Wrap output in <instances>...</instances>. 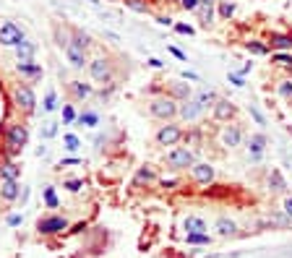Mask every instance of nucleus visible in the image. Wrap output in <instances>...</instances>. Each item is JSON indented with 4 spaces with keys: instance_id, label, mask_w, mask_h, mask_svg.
<instances>
[{
    "instance_id": "nucleus-45",
    "label": "nucleus",
    "mask_w": 292,
    "mask_h": 258,
    "mask_svg": "<svg viewBox=\"0 0 292 258\" xmlns=\"http://www.w3.org/2000/svg\"><path fill=\"white\" fill-rule=\"evenodd\" d=\"M68 39H71V37H68V34H65V31H60V29H55V44H57V47H60V50H65V44H68Z\"/></svg>"
},
{
    "instance_id": "nucleus-37",
    "label": "nucleus",
    "mask_w": 292,
    "mask_h": 258,
    "mask_svg": "<svg viewBox=\"0 0 292 258\" xmlns=\"http://www.w3.org/2000/svg\"><path fill=\"white\" fill-rule=\"evenodd\" d=\"M63 125H76V120H78V112H76V107L73 104H63Z\"/></svg>"
},
{
    "instance_id": "nucleus-55",
    "label": "nucleus",
    "mask_w": 292,
    "mask_h": 258,
    "mask_svg": "<svg viewBox=\"0 0 292 258\" xmlns=\"http://www.w3.org/2000/svg\"><path fill=\"white\" fill-rule=\"evenodd\" d=\"M251 70H253V63H245V65L240 68V73H243V76H248V73H251Z\"/></svg>"
},
{
    "instance_id": "nucleus-26",
    "label": "nucleus",
    "mask_w": 292,
    "mask_h": 258,
    "mask_svg": "<svg viewBox=\"0 0 292 258\" xmlns=\"http://www.w3.org/2000/svg\"><path fill=\"white\" fill-rule=\"evenodd\" d=\"M269 191L272 193H285L287 191V180H285V175H282V170H272L269 172Z\"/></svg>"
},
{
    "instance_id": "nucleus-31",
    "label": "nucleus",
    "mask_w": 292,
    "mask_h": 258,
    "mask_svg": "<svg viewBox=\"0 0 292 258\" xmlns=\"http://www.w3.org/2000/svg\"><path fill=\"white\" fill-rule=\"evenodd\" d=\"M78 125H84V128H97L99 125V112L94 110H84V112H78Z\"/></svg>"
},
{
    "instance_id": "nucleus-41",
    "label": "nucleus",
    "mask_w": 292,
    "mask_h": 258,
    "mask_svg": "<svg viewBox=\"0 0 292 258\" xmlns=\"http://www.w3.org/2000/svg\"><path fill=\"white\" fill-rule=\"evenodd\" d=\"M227 81H230L235 89H245V76L240 73V70H230V73H227Z\"/></svg>"
},
{
    "instance_id": "nucleus-10",
    "label": "nucleus",
    "mask_w": 292,
    "mask_h": 258,
    "mask_svg": "<svg viewBox=\"0 0 292 258\" xmlns=\"http://www.w3.org/2000/svg\"><path fill=\"white\" fill-rule=\"evenodd\" d=\"M24 39H26V34L18 23H13V21L0 23V47H18Z\"/></svg>"
},
{
    "instance_id": "nucleus-21",
    "label": "nucleus",
    "mask_w": 292,
    "mask_h": 258,
    "mask_svg": "<svg viewBox=\"0 0 292 258\" xmlns=\"http://www.w3.org/2000/svg\"><path fill=\"white\" fill-rule=\"evenodd\" d=\"M157 183V170L151 167V164H144V167H138L136 175H133V185L141 188V185H151Z\"/></svg>"
},
{
    "instance_id": "nucleus-46",
    "label": "nucleus",
    "mask_w": 292,
    "mask_h": 258,
    "mask_svg": "<svg viewBox=\"0 0 292 258\" xmlns=\"http://www.w3.org/2000/svg\"><path fill=\"white\" fill-rule=\"evenodd\" d=\"M73 164H81V157H65L57 162V167L55 170H63V167H73Z\"/></svg>"
},
{
    "instance_id": "nucleus-51",
    "label": "nucleus",
    "mask_w": 292,
    "mask_h": 258,
    "mask_svg": "<svg viewBox=\"0 0 292 258\" xmlns=\"http://www.w3.org/2000/svg\"><path fill=\"white\" fill-rule=\"evenodd\" d=\"M170 52H172L175 57H178V60H183V63H185V60H188V55H185L183 50H178V47H170Z\"/></svg>"
},
{
    "instance_id": "nucleus-57",
    "label": "nucleus",
    "mask_w": 292,
    "mask_h": 258,
    "mask_svg": "<svg viewBox=\"0 0 292 258\" xmlns=\"http://www.w3.org/2000/svg\"><path fill=\"white\" fill-rule=\"evenodd\" d=\"M290 104H292V99H290Z\"/></svg>"
},
{
    "instance_id": "nucleus-47",
    "label": "nucleus",
    "mask_w": 292,
    "mask_h": 258,
    "mask_svg": "<svg viewBox=\"0 0 292 258\" xmlns=\"http://www.w3.org/2000/svg\"><path fill=\"white\" fill-rule=\"evenodd\" d=\"M282 211L287 214V219L292 222V196H285V204H282Z\"/></svg>"
},
{
    "instance_id": "nucleus-39",
    "label": "nucleus",
    "mask_w": 292,
    "mask_h": 258,
    "mask_svg": "<svg viewBox=\"0 0 292 258\" xmlns=\"http://www.w3.org/2000/svg\"><path fill=\"white\" fill-rule=\"evenodd\" d=\"M272 63L279 65V68L292 65V52H272Z\"/></svg>"
},
{
    "instance_id": "nucleus-16",
    "label": "nucleus",
    "mask_w": 292,
    "mask_h": 258,
    "mask_svg": "<svg viewBox=\"0 0 292 258\" xmlns=\"http://www.w3.org/2000/svg\"><path fill=\"white\" fill-rule=\"evenodd\" d=\"M16 73H18L21 78H26L29 84H31V81H39V78L44 76V68H42V63H37V60H18V63H16Z\"/></svg>"
},
{
    "instance_id": "nucleus-18",
    "label": "nucleus",
    "mask_w": 292,
    "mask_h": 258,
    "mask_svg": "<svg viewBox=\"0 0 292 258\" xmlns=\"http://www.w3.org/2000/svg\"><path fill=\"white\" fill-rule=\"evenodd\" d=\"M68 91L76 102H84L89 97H94V84H86V81H71L68 84Z\"/></svg>"
},
{
    "instance_id": "nucleus-34",
    "label": "nucleus",
    "mask_w": 292,
    "mask_h": 258,
    "mask_svg": "<svg viewBox=\"0 0 292 258\" xmlns=\"http://www.w3.org/2000/svg\"><path fill=\"white\" fill-rule=\"evenodd\" d=\"M63 149L68 151V154H76V151L81 149V138L76 133H65L63 136Z\"/></svg>"
},
{
    "instance_id": "nucleus-4",
    "label": "nucleus",
    "mask_w": 292,
    "mask_h": 258,
    "mask_svg": "<svg viewBox=\"0 0 292 258\" xmlns=\"http://www.w3.org/2000/svg\"><path fill=\"white\" fill-rule=\"evenodd\" d=\"M185 138V131H183V125L178 123V120H167V123H162L159 128H157V133H154V141L159 146H180V141Z\"/></svg>"
},
{
    "instance_id": "nucleus-19",
    "label": "nucleus",
    "mask_w": 292,
    "mask_h": 258,
    "mask_svg": "<svg viewBox=\"0 0 292 258\" xmlns=\"http://www.w3.org/2000/svg\"><path fill=\"white\" fill-rule=\"evenodd\" d=\"M18 196H21L18 180H0V198H3L5 204H16Z\"/></svg>"
},
{
    "instance_id": "nucleus-12",
    "label": "nucleus",
    "mask_w": 292,
    "mask_h": 258,
    "mask_svg": "<svg viewBox=\"0 0 292 258\" xmlns=\"http://www.w3.org/2000/svg\"><path fill=\"white\" fill-rule=\"evenodd\" d=\"M266 146H269V141H266V133L264 131L251 133L248 138H245V149H248V159L251 162H261L264 154H266Z\"/></svg>"
},
{
    "instance_id": "nucleus-5",
    "label": "nucleus",
    "mask_w": 292,
    "mask_h": 258,
    "mask_svg": "<svg viewBox=\"0 0 292 258\" xmlns=\"http://www.w3.org/2000/svg\"><path fill=\"white\" fill-rule=\"evenodd\" d=\"M165 159H167V164H170L172 172H185V170H191L193 164L198 162V159H196V151L188 149V146H172V149L167 151Z\"/></svg>"
},
{
    "instance_id": "nucleus-6",
    "label": "nucleus",
    "mask_w": 292,
    "mask_h": 258,
    "mask_svg": "<svg viewBox=\"0 0 292 258\" xmlns=\"http://www.w3.org/2000/svg\"><path fill=\"white\" fill-rule=\"evenodd\" d=\"M86 70H89V76H91V81L94 84H110L112 81V60L110 57H104V55H97V57H91L89 60V65H86Z\"/></svg>"
},
{
    "instance_id": "nucleus-48",
    "label": "nucleus",
    "mask_w": 292,
    "mask_h": 258,
    "mask_svg": "<svg viewBox=\"0 0 292 258\" xmlns=\"http://www.w3.org/2000/svg\"><path fill=\"white\" fill-rule=\"evenodd\" d=\"M21 222H24V217H21V214H10V217L5 219V225H8V227H18Z\"/></svg>"
},
{
    "instance_id": "nucleus-58",
    "label": "nucleus",
    "mask_w": 292,
    "mask_h": 258,
    "mask_svg": "<svg viewBox=\"0 0 292 258\" xmlns=\"http://www.w3.org/2000/svg\"><path fill=\"white\" fill-rule=\"evenodd\" d=\"M178 3H180V0H178Z\"/></svg>"
},
{
    "instance_id": "nucleus-17",
    "label": "nucleus",
    "mask_w": 292,
    "mask_h": 258,
    "mask_svg": "<svg viewBox=\"0 0 292 258\" xmlns=\"http://www.w3.org/2000/svg\"><path fill=\"white\" fill-rule=\"evenodd\" d=\"M196 16H198V23H201L204 29H209L214 23V18H217V0H201Z\"/></svg>"
},
{
    "instance_id": "nucleus-56",
    "label": "nucleus",
    "mask_w": 292,
    "mask_h": 258,
    "mask_svg": "<svg viewBox=\"0 0 292 258\" xmlns=\"http://www.w3.org/2000/svg\"><path fill=\"white\" fill-rule=\"evenodd\" d=\"M104 37H107V39H112V42H118V39H120L115 31H104Z\"/></svg>"
},
{
    "instance_id": "nucleus-25",
    "label": "nucleus",
    "mask_w": 292,
    "mask_h": 258,
    "mask_svg": "<svg viewBox=\"0 0 292 258\" xmlns=\"http://www.w3.org/2000/svg\"><path fill=\"white\" fill-rule=\"evenodd\" d=\"M243 47H245V52L248 55H256V57L272 55V50H269V44L264 39H248V42H243Z\"/></svg>"
},
{
    "instance_id": "nucleus-52",
    "label": "nucleus",
    "mask_w": 292,
    "mask_h": 258,
    "mask_svg": "<svg viewBox=\"0 0 292 258\" xmlns=\"http://www.w3.org/2000/svg\"><path fill=\"white\" fill-rule=\"evenodd\" d=\"M185 81H193V84H196V81H198V73H193V70H183V73H180Z\"/></svg>"
},
{
    "instance_id": "nucleus-33",
    "label": "nucleus",
    "mask_w": 292,
    "mask_h": 258,
    "mask_svg": "<svg viewBox=\"0 0 292 258\" xmlns=\"http://www.w3.org/2000/svg\"><path fill=\"white\" fill-rule=\"evenodd\" d=\"M42 198H44V206H47V209H57V206H60V201H57V193H55V185H44Z\"/></svg>"
},
{
    "instance_id": "nucleus-3",
    "label": "nucleus",
    "mask_w": 292,
    "mask_h": 258,
    "mask_svg": "<svg viewBox=\"0 0 292 258\" xmlns=\"http://www.w3.org/2000/svg\"><path fill=\"white\" fill-rule=\"evenodd\" d=\"M149 115L159 123H167L178 117V99H172L170 94H162V97H154L149 102Z\"/></svg>"
},
{
    "instance_id": "nucleus-30",
    "label": "nucleus",
    "mask_w": 292,
    "mask_h": 258,
    "mask_svg": "<svg viewBox=\"0 0 292 258\" xmlns=\"http://www.w3.org/2000/svg\"><path fill=\"white\" fill-rule=\"evenodd\" d=\"M60 104H57V91L55 89H47L44 91V99H42V112L44 115H50V112H55Z\"/></svg>"
},
{
    "instance_id": "nucleus-14",
    "label": "nucleus",
    "mask_w": 292,
    "mask_h": 258,
    "mask_svg": "<svg viewBox=\"0 0 292 258\" xmlns=\"http://www.w3.org/2000/svg\"><path fill=\"white\" fill-rule=\"evenodd\" d=\"M191 178L198 185H212L217 180V167H214L212 162H196L193 167H191Z\"/></svg>"
},
{
    "instance_id": "nucleus-50",
    "label": "nucleus",
    "mask_w": 292,
    "mask_h": 258,
    "mask_svg": "<svg viewBox=\"0 0 292 258\" xmlns=\"http://www.w3.org/2000/svg\"><path fill=\"white\" fill-rule=\"evenodd\" d=\"M157 23H159V26H175V18H170V16H159Z\"/></svg>"
},
{
    "instance_id": "nucleus-11",
    "label": "nucleus",
    "mask_w": 292,
    "mask_h": 258,
    "mask_svg": "<svg viewBox=\"0 0 292 258\" xmlns=\"http://www.w3.org/2000/svg\"><path fill=\"white\" fill-rule=\"evenodd\" d=\"M206 115V110L198 104V99L196 97H191V99H185V102H178V117H180V123H198L201 117Z\"/></svg>"
},
{
    "instance_id": "nucleus-43",
    "label": "nucleus",
    "mask_w": 292,
    "mask_h": 258,
    "mask_svg": "<svg viewBox=\"0 0 292 258\" xmlns=\"http://www.w3.org/2000/svg\"><path fill=\"white\" fill-rule=\"evenodd\" d=\"M63 188L68 193H81V188H84V180H65Z\"/></svg>"
},
{
    "instance_id": "nucleus-42",
    "label": "nucleus",
    "mask_w": 292,
    "mask_h": 258,
    "mask_svg": "<svg viewBox=\"0 0 292 258\" xmlns=\"http://www.w3.org/2000/svg\"><path fill=\"white\" fill-rule=\"evenodd\" d=\"M172 29L178 31V34H185V37H193V34H196V29L191 26V23H180V21H175Z\"/></svg>"
},
{
    "instance_id": "nucleus-1",
    "label": "nucleus",
    "mask_w": 292,
    "mask_h": 258,
    "mask_svg": "<svg viewBox=\"0 0 292 258\" xmlns=\"http://www.w3.org/2000/svg\"><path fill=\"white\" fill-rule=\"evenodd\" d=\"M89 44H91L89 34L81 31V29H73L71 39H68L65 50H63L68 65H71L73 70H84L89 65V60H91V57H89Z\"/></svg>"
},
{
    "instance_id": "nucleus-22",
    "label": "nucleus",
    "mask_w": 292,
    "mask_h": 258,
    "mask_svg": "<svg viewBox=\"0 0 292 258\" xmlns=\"http://www.w3.org/2000/svg\"><path fill=\"white\" fill-rule=\"evenodd\" d=\"M214 230H217L219 238H235V235H238V222L230 219V217H219L214 222Z\"/></svg>"
},
{
    "instance_id": "nucleus-44",
    "label": "nucleus",
    "mask_w": 292,
    "mask_h": 258,
    "mask_svg": "<svg viewBox=\"0 0 292 258\" xmlns=\"http://www.w3.org/2000/svg\"><path fill=\"white\" fill-rule=\"evenodd\" d=\"M198 3H201V0H180V8L185 10V13H196Z\"/></svg>"
},
{
    "instance_id": "nucleus-8",
    "label": "nucleus",
    "mask_w": 292,
    "mask_h": 258,
    "mask_svg": "<svg viewBox=\"0 0 292 258\" xmlns=\"http://www.w3.org/2000/svg\"><path fill=\"white\" fill-rule=\"evenodd\" d=\"M65 230H71V222L60 214H47V217H39L37 222V232L44 235V238H52V235H63Z\"/></svg>"
},
{
    "instance_id": "nucleus-28",
    "label": "nucleus",
    "mask_w": 292,
    "mask_h": 258,
    "mask_svg": "<svg viewBox=\"0 0 292 258\" xmlns=\"http://www.w3.org/2000/svg\"><path fill=\"white\" fill-rule=\"evenodd\" d=\"M167 94H170L172 99H178V102H185V99H191L196 91H193V89H191L188 84H172Z\"/></svg>"
},
{
    "instance_id": "nucleus-54",
    "label": "nucleus",
    "mask_w": 292,
    "mask_h": 258,
    "mask_svg": "<svg viewBox=\"0 0 292 258\" xmlns=\"http://www.w3.org/2000/svg\"><path fill=\"white\" fill-rule=\"evenodd\" d=\"M175 185H178V180H172V178H170V180H167V178L162 180V188H167V191H170V188H175Z\"/></svg>"
},
{
    "instance_id": "nucleus-38",
    "label": "nucleus",
    "mask_w": 292,
    "mask_h": 258,
    "mask_svg": "<svg viewBox=\"0 0 292 258\" xmlns=\"http://www.w3.org/2000/svg\"><path fill=\"white\" fill-rule=\"evenodd\" d=\"M57 131H60V123L47 120V123L42 125V131H39V133H42V138H44V141H50V138H55V136H57Z\"/></svg>"
},
{
    "instance_id": "nucleus-24",
    "label": "nucleus",
    "mask_w": 292,
    "mask_h": 258,
    "mask_svg": "<svg viewBox=\"0 0 292 258\" xmlns=\"http://www.w3.org/2000/svg\"><path fill=\"white\" fill-rule=\"evenodd\" d=\"M16 50V60H34V55H37V42L34 39H24Z\"/></svg>"
},
{
    "instance_id": "nucleus-32",
    "label": "nucleus",
    "mask_w": 292,
    "mask_h": 258,
    "mask_svg": "<svg viewBox=\"0 0 292 258\" xmlns=\"http://www.w3.org/2000/svg\"><path fill=\"white\" fill-rule=\"evenodd\" d=\"M185 243L188 245H209L212 243V235L209 232H188L185 235Z\"/></svg>"
},
{
    "instance_id": "nucleus-53",
    "label": "nucleus",
    "mask_w": 292,
    "mask_h": 258,
    "mask_svg": "<svg viewBox=\"0 0 292 258\" xmlns=\"http://www.w3.org/2000/svg\"><path fill=\"white\" fill-rule=\"evenodd\" d=\"M26 198H29V188H26V185H21V196H18V201H21V204H26Z\"/></svg>"
},
{
    "instance_id": "nucleus-40",
    "label": "nucleus",
    "mask_w": 292,
    "mask_h": 258,
    "mask_svg": "<svg viewBox=\"0 0 292 258\" xmlns=\"http://www.w3.org/2000/svg\"><path fill=\"white\" fill-rule=\"evenodd\" d=\"M248 112H251V117L256 120V125H261V128H266V125H269L266 115H264V112H261L259 107H256V104H248Z\"/></svg>"
},
{
    "instance_id": "nucleus-29",
    "label": "nucleus",
    "mask_w": 292,
    "mask_h": 258,
    "mask_svg": "<svg viewBox=\"0 0 292 258\" xmlns=\"http://www.w3.org/2000/svg\"><path fill=\"white\" fill-rule=\"evenodd\" d=\"M235 10H238L235 3H230V0H217V16L222 21H230L232 16H235Z\"/></svg>"
},
{
    "instance_id": "nucleus-27",
    "label": "nucleus",
    "mask_w": 292,
    "mask_h": 258,
    "mask_svg": "<svg viewBox=\"0 0 292 258\" xmlns=\"http://www.w3.org/2000/svg\"><path fill=\"white\" fill-rule=\"evenodd\" d=\"M193 97H196V99H198V104H201V107H204V110L209 112V110L214 107V102L219 99V94H217V91H206V89H198V91L193 94Z\"/></svg>"
},
{
    "instance_id": "nucleus-36",
    "label": "nucleus",
    "mask_w": 292,
    "mask_h": 258,
    "mask_svg": "<svg viewBox=\"0 0 292 258\" xmlns=\"http://www.w3.org/2000/svg\"><path fill=\"white\" fill-rule=\"evenodd\" d=\"M123 3H125V8H131L133 13H144V16H146L149 10H151L146 0H123Z\"/></svg>"
},
{
    "instance_id": "nucleus-13",
    "label": "nucleus",
    "mask_w": 292,
    "mask_h": 258,
    "mask_svg": "<svg viewBox=\"0 0 292 258\" xmlns=\"http://www.w3.org/2000/svg\"><path fill=\"white\" fill-rule=\"evenodd\" d=\"M212 117L217 123H232L238 117V107H235V102H230L225 97H219L214 102V107H212Z\"/></svg>"
},
{
    "instance_id": "nucleus-7",
    "label": "nucleus",
    "mask_w": 292,
    "mask_h": 258,
    "mask_svg": "<svg viewBox=\"0 0 292 258\" xmlns=\"http://www.w3.org/2000/svg\"><path fill=\"white\" fill-rule=\"evenodd\" d=\"M13 104L24 115H34V112H37V94H34L31 84H18L13 89Z\"/></svg>"
},
{
    "instance_id": "nucleus-2",
    "label": "nucleus",
    "mask_w": 292,
    "mask_h": 258,
    "mask_svg": "<svg viewBox=\"0 0 292 258\" xmlns=\"http://www.w3.org/2000/svg\"><path fill=\"white\" fill-rule=\"evenodd\" d=\"M3 144H5V154H8L10 159L18 157L21 151L26 149V144H29V128H26L24 123H10L8 131H5Z\"/></svg>"
},
{
    "instance_id": "nucleus-9",
    "label": "nucleus",
    "mask_w": 292,
    "mask_h": 258,
    "mask_svg": "<svg viewBox=\"0 0 292 258\" xmlns=\"http://www.w3.org/2000/svg\"><path fill=\"white\" fill-rule=\"evenodd\" d=\"M219 144L225 149H240L245 144V133L238 123H225L219 131Z\"/></svg>"
},
{
    "instance_id": "nucleus-49",
    "label": "nucleus",
    "mask_w": 292,
    "mask_h": 258,
    "mask_svg": "<svg viewBox=\"0 0 292 258\" xmlns=\"http://www.w3.org/2000/svg\"><path fill=\"white\" fill-rule=\"evenodd\" d=\"M146 65H149V68H154V70H159V68H165V63H162V60H159V57H149V60H146Z\"/></svg>"
},
{
    "instance_id": "nucleus-15",
    "label": "nucleus",
    "mask_w": 292,
    "mask_h": 258,
    "mask_svg": "<svg viewBox=\"0 0 292 258\" xmlns=\"http://www.w3.org/2000/svg\"><path fill=\"white\" fill-rule=\"evenodd\" d=\"M272 52H292V34L290 31H269L266 39Z\"/></svg>"
},
{
    "instance_id": "nucleus-20",
    "label": "nucleus",
    "mask_w": 292,
    "mask_h": 258,
    "mask_svg": "<svg viewBox=\"0 0 292 258\" xmlns=\"http://www.w3.org/2000/svg\"><path fill=\"white\" fill-rule=\"evenodd\" d=\"M0 180H21V164L16 159H3L0 162Z\"/></svg>"
},
{
    "instance_id": "nucleus-23",
    "label": "nucleus",
    "mask_w": 292,
    "mask_h": 258,
    "mask_svg": "<svg viewBox=\"0 0 292 258\" xmlns=\"http://www.w3.org/2000/svg\"><path fill=\"white\" fill-rule=\"evenodd\" d=\"M183 230H185V235H188V232H209V225H206L204 217L188 214V217L183 219Z\"/></svg>"
},
{
    "instance_id": "nucleus-35",
    "label": "nucleus",
    "mask_w": 292,
    "mask_h": 258,
    "mask_svg": "<svg viewBox=\"0 0 292 258\" xmlns=\"http://www.w3.org/2000/svg\"><path fill=\"white\" fill-rule=\"evenodd\" d=\"M277 94H279V97H282V99H292V78L287 76V78H282V81H279V84H277Z\"/></svg>"
}]
</instances>
